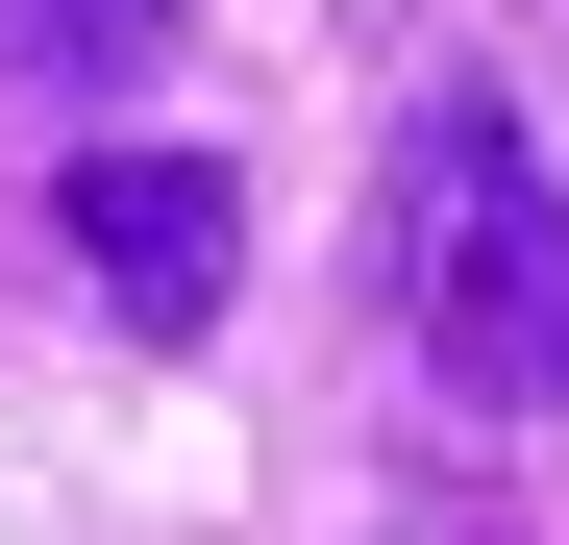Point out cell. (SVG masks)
<instances>
[{"mask_svg": "<svg viewBox=\"0 0 569 545\" xmlns=\"http://www.w3.org/2000/svg\"><path fill=\"white\" fill-rule=\"evenodd\" d=\"M74 272H100L124 347H199L248 298V174L223 149H74Z\"/></svg>", "mask_w": 569, "mask_h": 545, "instance_id": "7a4b0ae2", "label": "cell"}, {"mask_svg": "<svg viewBox=\"0 0 569 545\" xmlns=\"http://www.w3.org/2000/svg\"><path fill=\"white\" fill-rule=\"evenodd\" d=\"M421 174H446V224H421V347H446V397L545 422V397H569V199L520 174V125H446Z\"/></svg>", "mask_w": 569, "mask_h": 545, "instance_id": "6da1fadb", "label": "cell"}, {"mask_svg": "<svg viewBox=\"0 0 569 545\" xmlns=\"http://www.w3.org/2000/svg\"><path fill=\"white\" fill-rule=\"evenodd\" d=\"M173 0H0V75H149Z\"/></svg>", "mask_w": 569, "mask_h": 545, "instance_id": "3957f363", "label": "cell"}]
</instances>
